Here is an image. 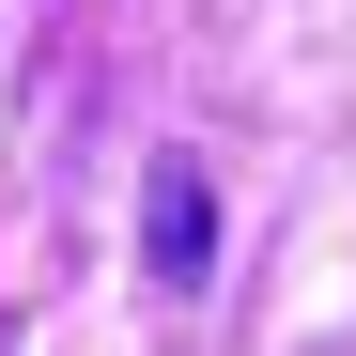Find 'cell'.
Here are the masks:
<instances>
[{"instance_id":"7a4b0ae2","label":"cell","mask_w":356,"mask_h":356,"mask_svg":"<svg viewBox=\"0 0 356 356\" xmlns=\"http://www.w3.org/2000/svg\"><path fill=\"white\" fill-rule=\"evenodd\" d=\"M310 356H341V341H310Z\"/></svg>"},{"instance_id":"6da1fadb","label":"cell","mask_w":356,"mask_h":356,"mask_svg":"<svg viewBox=\"0 0 356 356\" xmlns=\"http://www.w3.org/2000/svg\"><path fill=\"white\" fill-rule=\"evenodd\" d=\"M140 264H155V294H202V279H217V186H202V155H155V186H140Z\"/></svg>"}]
</instances>
